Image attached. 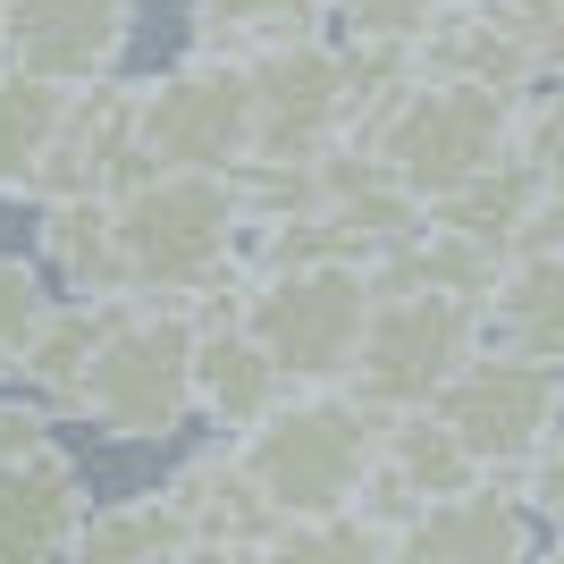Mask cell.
Returning a JSON list of instances; mask_svg holds the SVG:
<instances>
[{
  "label": "cell",
  "mask_w": 564,
  "mask_h": 564,
  "mask_svg": "<svg viewBox=\"0 0 564 564\" xmlns=\"http://www.w3.org/2000/svg\"><path fill=\"white\" fill-rule=\"evenodd\" d=\"M51 430H59V413H51L43 397H0V464H9V455H34Z\"/></svg>",
  "instance_id": "30"
},
{
  "label": "cell",
  "mask_w": 564,
  "mask_h": 564,
  "mask_svg": "<svg viewBox=\"0 0 564 564\" xmlns=\"http://www.w3.org/2000/svg\"><path fill=\"white\" fill-rule=\"evenodd\" d=\"M514 94H480V85H447V76H413L388 110L362 127V152H379V161L404 177V194L413 203H447V194H464L480 169H497L506 152H514Z\"/></svg>",
  "instance_id": "4"
},
{
  "label": "cell",
  "mask_w": 564,
  "mask_h": 564,
  "mask_svg": "<svg viewBox=\"0 0 564 564\" xmlns=\"http://www.w3.org/2000/svg\"><path fill=\"white\" fill-rule=\"evenodd\" d=\"M236 161H253V76H245V59L186 51L177 68L143 76V110H135V177H152V169L228 177Z\"/></svg>",
  "instance_id": "7"
},
{
  "label": "cell",
  "mask_w": 564,
  "mask_h": 564,
  "mask_svg": "<svg viewBox=\"0 0 564 564\" xmlns=\"http://www.w3.org/2000/svg\"><path fill=\"white\" fill-rule=\"evenodd\" d=\"M430 9L438 0H329V25H346V34H422L430 25Z\"/></svg>",
  "instance_id": "28"
},
{
  "label": "cell",
  "mask_w": 564,
  "mask_h": 564,
  "mask_svg": "<svg viewBox=\"0 0 564 564\" xmlns=\"http://www.w3.org/2000/svg\"><path fill=\"white\" fill-rule=\"evenodd\" d=\"M514 497H522V506H531L540 522H556V540H564V430H556V438H547V447L514 471Z\"/></svg>",
  "instance_id": "29"
},
{
  "label": "cell",
  "mask_w": 564,
  "mask_h": 564,
  "mask_svg": "<svg viewBox=\"0 0 564 564\" xmlns=\"http://www.w3.org/2000/svg\"><path fill=\"white\" fill-rule=\"evenodd\" d=\"M85 514H94L85 464L59 438H43L34 455L0 464V564H59Z\"/></svg>",
  "instance_id": "15"
},
{
  "label": "cell",
  "mask_w": 564,
  "mask_h": 564,
  "mask_svg": "<svg viewBox=\"0 0 564 564\" xmlns=\"http://www.w3.org/2000/svg\"><path fill=\"white\" fill-rule=\"evenodd\" d=\"M514 161L531 169L547 194H564V85L556 94H531L514 110Z\"/></svg>",
  "instance_id": "27"
},
{
  "label": "cell",
  "mask_w": 564,
  "mask_h": 564,
  "mask_svg": "<svg viewBox=\"0 0 564 564\" xmlns=\"http://www.w3.org/2000/svg\"><path fill=\"white\" fill-rule=\"evenodd\" d=\"M531 564H564V540H556V547H547V556H531Z\"/></svg>",
  "instance_id": "33"
},
{
  "label": "cell",
  "mask_w": 564,
  "mask_h": 564,
  "mask_svg": "<svg viewBox=\"0 0 564 564\" xmlns=\"http://www.w3.org/2000/svg\"><path fill=\"white\" fill-rule=\"evenodd\" d=\"M236 321L286 388H337L354 362V337L371 321V270L362 261H295V270H245Z\"/></svg>",
  "instance_id": "5"
},
{
  "label": "cell",
  "mask_w": 564,
  "mask_h": 564,
  "mask_svg": "<svg viewBox=\"0 0 564 564\" xmlns=\"http://www.w3.org/2000/svg\"><path fill=\"white\" fill-rule=\"evenodd\" d=\"M430 413L464 438L480 480H506V489H514V471L564 430V371L480 346L471 362H455V379L430 397Z\"/></svg>",
  "instance_id": "8"
},
{
  "label": "cell",
  "mask_w": 564,
  "mask_h": 564,
  "mask_svg": "<svg viewBox=\"0 0 564 564\" xmlns=\"http://www.w3.org/2000/svg\"><path fill=\"white\" fill-rule=\"evenodd\" d=\"M59 110H68V85H43L0 59V203H34V169L51 152Z\"/></svg>",
  "instance_id": "23"
},
{
  "label": "cell",
  "mask_w": 564,
  "mask_h": 564,
  "mask_svg": "<svg viewBox=\"0 0 564 564\" xmlns=\"http://www.w3.org/2000/svg\"><path fill=\"white\" fill-rule=\"evenodd\" d=\"M110 304H118V295H110ZM110 304H94V295H51L43 329H34V346H25V362H18L25 397H43L51 413H68V397L85 388V371H94L101 329H110Z\"/></svg>",
  "instance_id": "21"
},
{
  "label": "cell",
  "mask_w": 564,
  "mask_h": 564,
  "mask_svg": "<svg viewBox=\"0 0 564 564\" xmlns=\"http://www.w3.org/2000/svg\"><path fill=\"white\" fill-rule=\"evenodd\" d=\"M413 68L522 101L540 85V43H531V25H522L514 0H438L430 25L413 34Z\"/></svg>",
  "instance_id": "12"
},
{
  "label": "cell",
  "mask_w": 564,
  "mask_h": 564,
  "mask_svg": "<svg viewBox=\"0 0 564 564\" xmlns=\"http://www.w3.org/2000/svg\"><path fill=\"white\" fill-rule=\"evenodd\" d=\"M177 564H261V556H253V547H219V540H194V547H186Z\"/></svg>",
  "instance_id": "32"
},
{
  "label": "cell",
  "mask_w": 564,
  "mask_h": 564,
  "mask_svg": "<svg viewBox=\"0 0 564 564\" xmlns=\"http://www.w3.org/2000/svg\"><path fill=\"white\" fill-rule=\"evenodd\" d=\"M135 43V0H0V59L43 85H101Z\"/></svg>",
  "instance_id": "10"
},
{
  "label": "cell",
  "mask_w": 564,
  "mask_h": 564,
  "mask_svg": "<svg viewBox=\"0 0 564 564\" xmlns=\"http://www.w3.org/2000/svg\"><path fill=\"white\" fill-rule=\"evenodd\" d=\"M135 110H143V76L76 85L59 127H51L43 169H34V203H76V194L135 186Z\"/></svg>",
  "instance_id": "11"
},
{
  "label": "cell",
  "mask_w": 564,
  "mask_h": 564,
  "mask_svg": "<svg viewBox=\"0 0 564 564\" xmlns=\"http://www.w3.org/2000/svg\"><path fill=\"white\" fill-rule=\"evenodd\" d=\"M312 34H329V0H194V51L212 59H261Z\"/></svg>",
  "instance_id": "22"
},
{
  "label": "cell",
  "mask_w": 564,
  "mask_h": 564,
  "mask_svg": "<svg viewBox=\"0 0 564 564\" xmlns=\"http://www.w3.org/2000/svg\"><path fill=\"white\" fill-rule=\"evenodd\" d=\"M471 354H480V304L430 295V286H388V295H371V321L354 337V362L337 388L371 413H422Z\"/></svg>",
  "instance_id": "6"
},
{
  "label": "cell",
  "mask_w": 564,
  "mask_h": 564,
  "mask_svg": "<svg viewBox=\"0 0 564 564\" xmlns=\"http://www.w3.org/2000/svg\"><path fill=\"white\" fill-rule=\"evenodd\" d=\"M480 346L564 371V253H531L497 270V286L480 295Z\"/></svg>",
  "instance_id": "18"
},
{
  "label": "cell",
  "mask_w": 564,
  "mask_h": 564,
  "mask_svg": "<svg viewBox=\"0 0 564 564\" xmlns=\"http://www.w3.org/2000/svg\"><path fill=\"white\" fill-rule=\"evenodd\" d=\"M194 547L186 514H177V497L169 489H135V497H110L94 514L76 522V540L59 564H177Z\"/></svg>",
  "instance_id": "20"
},
{
  "label": "cell",
  "mask_w": 564,
  "mask_h": 564,
  "mask_svg": "<svg viewBox=\"0 0 564 564\" xmlns=\"http://www.w3.org/2000/svg\"><path fill=\"white\" fill-rule=\"evenodd\" d=\"M471 480H480V464H471L464 438L422 404V413H388V430H379V464H371V480H362L354 506H362L371 522H388V531H404L422 506L471 489Z\"/></svg>",
  "instance_id": "14"
},
{
  "label": "cell",
  "mask_w": 564,
  "mask_h": 564,
  "mask_svg": "<svg viewBox=\"0 0 564 564\" xmlns=\"http://www.w3.org/2000/svg\"><path fill=\"white\" fill-rule=\"evenodd\" d=\"M531 43H540V76H564V0H514Z\"/></svg>",
  "instance_id": "31"
},
{
  "label": "cell",
  "mask_w": 564,
  "mask_h": 564,
  "mask_svg": "<svg viewBox=\"0 0 564 564\" xmlns=\"http://www.w3.org/2000/svg\"><path fill=\"white\" fill-rule=\"evenodd\" d=\"M110 228H118L127 295H143V304L194 312L203 295L245 279V212H236L228 177L152 169V177L110 194Z\"/></svg>",
  "instance_id": "1"
},
{
  "label": "cell",
  "mask_w": 564,
  "mask_h": 564,
  "mask_svg": "<svg viewBox=\"0 0 564 564\" xmlns=\"http://www.w3.org/2000/svg\"><path fill=\"white\" fill-rule=\"evenodd\" d=\"M531 506L506 480H471L397 531V564H531Z\"/></svg>",
  "instance_id": "16"
},
{
  "label": "cell",
  "mask_w": 564,
  "mask_h": 564,
  "mask_svg": "<svg viewBox=\"0 0 564 564\" xmlns=\"http://www.w3.org/2000/svg\"><path fill=\"white\" fill-rule=\"evenodd\" d=\"M51 312V270L25 253H0V388L18 379L25 346H34V329H43Z\"/></svg>",
  "instance_id": "26"
},
{
  "label": "cell",
  "mask_w": 564,
  "mask_h": 564,
  "mask_svg": "<svg viewBox=\"0 0 564 564\" xmlns=\"http://www.w3.org/2000/svg\"><path fill=\"white\" fill-rule=\"evenodd\" d=\"M68 422H85L94 438H118V447L186 430L194 422V312L118 295L110 329L94 346V371L68 397Z\"/></svg>",
  "instance_id": "3"
},
{
  "label": "cell",
  "mask_w": 564,
  "mask_h": 564,
  "mask_svg": "<svg viewBox=\"0 0 564 564\" xmlns=\"http://www.w3.org/2000/svg\"><path fill=\"white\" fill-rule=\"evenodd\" d=\"M34 261H43L59 295H127V270H118V228H110V194H76V203H34Z\"/></svg>",
  "instance_id": "19"
},
{
  "label": "cell",
  "mask_w": 564,
  "mask_h": 564,
  "mask_svg": "<svg viewBox=\"0 0 564 564\" xmlns=\"http://www.w3.org/2000/svg\"><path fill=\"white\" fill-rule=\"evenodd\" d=\"M245 76H253L261 161H321L329 143H346V51H337V34L261 51V59H245Z\"/></svg>",
  "instance_id": "9"
},
{
  "label": "cell",
  "mask_w": 564,
  "mask_h": 564,
  "mask_svg": "<svg viewBox=\"0 0 564 564\" xmlns=\"http://www.w3.org/2000/svg\"><path fill=\"white\" fill-rule=\"evenodd\" d=\"M169 497H177V514H186V531L194 540H219V547H253L261 556V540L279 531V506L253 489V471L236 464V447L228 438H212L203 455H186V464L161 480Z\"/></svg>",
  "instance_id": "17"
},
{
  "label": "cell",
  "mask_w": 564,
  "mask_h": 564,
  "mask_svg": "<svg viewBox=\"0 0 564 564\" xmlns=\"http://www.w3.org/2000/svg\"><path fill=\"white\" fill-rule=\"evenodd\" d=\"M379 430H388V413L354 404L346 388H286L228 447L286 522V514H346L379 464Z\"/></svg>",
  "instance_id": "2"
},
{
  "label": "cell",
  "mask_w": 564,
  "mask_h": 564,
  "mask_svg": "<svg viewBox=\"0 0 564 564\" xmlns=\"http://www.w3.org/2000/svg\"><path fill=\"white\" fill-rule=\"evenodd\" d=\"M236 295H245V279L194 304V422H212L219 438L253 430L261 413L286 397V371L253 346V337H245Z\"/></svg>",
  "instance_id": "13"
},
{
  "label": "cell",
  "mask_w": 564,
  "mask_h": 564,
  "mask_svg": "<svg viewBox=\"0 0 564 564\" xmlns=\"http://www.w3.org/2000/svg\"><path fill=\"white\" fill-rule=\"evenodd\" d=\"M261 564H397V531L371 522L362 506H346V514H286L261 540Z\"/></svg>",
  "instance_id": "24"
},
{
  "label": "cell",
  "mask_w": 564,
  "mask_h": 564,
  "mask_svg": "<svg viewBox=\"0 0 564 564\" xmlns=\"http://www.w3.org/2000/svg\"><path fill=\"white\" fill-rule=\"evenodd\" d=\"M540 194H547V186L514 161V152H506V161L480 169L464 194L430 203V219H447V228H464V236H480V245H497V253H506V245H514V228L531 219V203H540Z\"/></svg>",
  "instance_id": "25"
}]
</instances>
